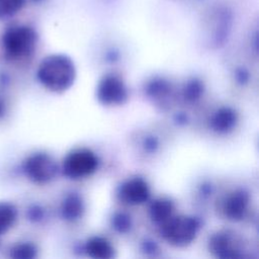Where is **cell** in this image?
Returning a JSON list of instances; mask_svg holds the SVG:
<instances>
[{
	"mask_svg": "<svg viewBox=\"0 0 259 259\" xmlns=\"http://www.w3.org/2000/svg\"><path fill=\"white\" fill-rule=\"evenodd\" d=\"M37 79L53 92H64L69 89L76 78L73 61L66 55L54 54L46 57L38 66Z\"/></svg>",
	"mask_w": 259,
	"mask_h": 259,
	"instance_id": "cell-1",
	"label": "cell"
},
{
	"mask_svg": "<svg viewBox=\"0 0 259 259\" xmlns=\"http://www.w3.org/2000/svg\"><path fill=\"white\" fill-rule=\"evenodd\" d=\"M37 42V33L29 25H13L5 29L1 45L6 58L20 60L30 56Z\"/></svg>",
	"mask_w": 259,
	"mask_h": 259,
	"instance_id": "cell-2",
	"label": "cell"
},
{
	"mask_svg": "<svg viewBox=\"0 0 259 259\" xmlns=\"http://www.w3.org/2000/svg\"><path fill=\"white\" fill-rule=\"evenodd\" d=\"M200 225V221L192 215H172L160 225V232L164 240L170 245L185 247L196 238Z\"/></svg>",
	"mask_w": 259,
	"mask_h": 259,
	"instance_id": "cell-3",
	"label": "cell"
},
{
	"mask_svg": "<svg viewBox=\"0 0 259 259\" xmlns=\"http://www.w3.org/2000/svg\"><path fill=\"white\" fill-rule=\"evenodd\" d=\"M99 160L89 149H77L66 156L63 161V174L71 179H80L93 174L98 168Z\"/></svg>",
	"mask_w": 259,
	"mask_h": 259,
	"instance_id": "cell-4",
	"label": "cell"
},
{
	"mask_svg": "<svg viewBox=\"0 0 259 259\" xmlns=\"http://www.w3.org/2000/svg\"><path fill=\"white\" fill-rule=\"evenodd\" d=\"M23 172L30 181L37 184H45L56 177L58 166L49 154L35 153L25 159Z\"/></svg>",
	"mask_w": 259,
	"mask_h": 259,
	"instance_id": "cell-5",
	"label": "cell"
},
{
	"mask_svg": "<svg viewBox=\"0 0 259 259\" xmlns=\"http://www.w3.org/2000/svg\"><path fill=\"white\" fill-rule=\"evenodd\" d=\"M210 252L223 259H235L244 257V247L241 238L229 230L219 231L209 239Z\"/></svg>",
	"mask_w": 259,
	"mask_h": 259,
	"instance_id": "cell-6",
	"label": "cell"
},
{
	"mask_svg": "<svg viewBox=\"0 0 259 259\" xmlns=\"http://www.w3.org/2000/svg\"><path fill=\"white\" fill-rule=\"evenodd\" d=\"M96 96L98 101L104 105H120L127 100L128 92L118 76L107 74L99 81Z\"/></svg>",
	"mask_w": 259,
	"mask_h": 259,
	"instance_id": "cell-7",
	"label": "cell"
},
{
	"mask_svg": "<svg viewBox=\"0 0 259 259\" xmlns=\"http://www.w3.org/2000/svg\"><path fill=\"white\" fill-rule=\"evenodd\" d=\"M250 195L247 190L238 188L233 190L224 198L222 202V211L224 215L231 221H241L248 209Z\"/></svg>",
	"mask_w": 259,
	"mask_h": 259,
	"instance_id": "cell-8",
	"label": "cell"
},
{
	"mask_svg": "<svg viewBox=\"0 0 259 259\" xmlns=\"http://www.w3.org/2000/svg\"><path fill=\"white\" fill-rule=\"evenodd\" d=\"M118 197L130 205L145 203L150 197V188L146 180L134 177L123 182L118 190Z\"/></svg>",
	"mask_w": 259,
	"mask_h": 259,
	"instance_id": "cell-9",
	"label": "cell"
},
{
	"mask_svg": "<svg viewBox=\"0 0 259 259\" xmlns=\"http://www.w3.org/2000/svg\"><path fill=\"white\" fill-rule=\"evenodd\" d=\"M238 121V114L235 109L229 106L219 108L210 118V127L219 134L231 132Z\"/></svg>",
	"mask_w": 259,
	"mask_h": 259,
	"instance_id": "cell-10",
	"label": "cell"
},
{
	"mask_svg": "<svg viewBox=\"0 0 259 259\" xmlns=\"http://www.w3.org/2000/svg\"><path fill=\"white\" fill-rule=\"evenodd\" d=\"M84 250L88 256L95 259H110L114 256V248L111 243L100 236L89 238Z\"/></svg>",
	"mask_w": 259,
	"mask_h": 259,
	"instance_id": "cell-11",
	"label": "cell"
},
{
	"mask_svg": "<svg viewBox=\"0 0 259 259\" xmlns=\"http://www.w3.org/2000/svg\"><path fill=\"white\" fill-rule=\"evenodd\" d=\"M84 210V201L78 193H69L62 201L61 213L66 221L74 222L79 220L83 215Z\"/></svg>",
	"mask_w": 259,
	"mask_h": 259,
	"instance_id": "cell-12",
	"label": "cell"
},
{
	"mask_svg": "<svg viewBox=\"0 0 259 259\" xmlns=\"http://www.w3.org/2000/svg\"><path fill=\"white\" fill-rule=\"evenodd\" d=\"M174 204L169 198L160 197L152 201L149 207L151 220L156 224H163L173 215Z\"/></svg>",
	"mask_w": 259,
	"mask_h": 259,
	"instance_id": "cell-13",
	"label": "cell"
},
{
	"mask_svg": "<svg viewBox=\"0 0 259 259\" xmlns=\"http://www.w3.org/2000/svg\"><path fill=\"white\" fill-rule=\"evenodd\" d=\"M17 219L16 206L8 201H0V236L14 225Z\"/></svg>",
	"mask_w": 259,
	"mask_h": 259,
	"instance_id": "cell-14",
	"label": "cell"
},
{
	"mask_svg": "<svg viewBox=\"0 0 259 259\" xmlns=\"http://www.w3.org/2000/svg\"><path fill=\"white\" fill-rule=\"evenodd\" d=\"M171 91V85L162 78H155L147 85L146 92L153 99L165 98Z\"/></svg>",
	"mask_w": 259,
	"mask_h": 259,
	"instance_id": "cell-15",
	"label": "cell"
},
{
	"mask_svg": "<svg viewBox=\"0 0 259 259\" xmlns=\"http://www.w3.org/2000/svg\"><path fill=\"white\" fill-rule=\"evenodd\" d=\"M203 91H204L203 83L196 78H192L184 84L182 89V95L186 101L195 102L201 97V95L203 94Z\"/></svg>",
	"mask_w": 259,
	"mask_h": 259,
	"instance_id": "cell-16",
	"label": "cell"
},
{
	"mask_svg": "<svg viewBox=\"0 0 259 259\" xmlns=\"http://www.w3.org/2000/svg\"><path fill=\"white\" fill-rule=\"evenodd\" d=\"M26 0H0V20L16 15L25 5Z\"/></svg>",
	"mask_w": 259,
	"mask_h": 259,
	"instance_id": "cell-17",
	"label": "cell"
},
{
	"mask_svg": "<svg viewBox=\"0 0 259 259\" xmlns=\"http://www.w3.org/2000/svg\"><path fill=\"white\" fill-rule=\"evenodd\" d=\"M37 249L34 244L25 242L15 245L10 252L12 258L15 259H32L36 256Z\"/></svg>",
	"mask_w": 259,
	"mask_h": 259,
	"instance_id": "cell-18",
	"label": "cell"
},
{
	"mask_svg": "<svg viewBox=\"0 0 259 259\" xmlns=\"http://www.w3.org/2000/svg\"><path fill=\"white\" fill-rule=\"evenodd\" d=\"M112 228L120 234L127 233L133 227L132 218L125 212H116L111 219Z\"/></svg>",
	"mask_w": 259,
	"mask_h": 259,
	"instance_id": "cell-19",
	"label": "cell"
},
{
	"mask_svg": "<svg viewBox=\"0 0 259 259\" xmlns=\"http://www.w3.org/2000/svg\"><path fill=\"white\" fill-rule=\"evenodd\" d=\"M27 217L32 222H38L44 218V210L38 205H33L28 209Z\"/></svg>",
	"mask_w": 259,
	"mask_h": 259,
	"instance_id": "cell-20",
	"label": "cell"
},
{
	"mask_svg": "<svg viewBox=\"0 0 259 259\" xmlns=\"http://www.w3.org/2000/svg\"><path fill=\"white\" fill-rule=\"evenodd\" d=\"M143 246H144V251L147 252V253H152L154 254L156 251H158V247L157 245L155 244V242H152V241H145L143 243Z\"/></svg>",
	"mask_w": 259,
	"mask_h": 259,
	"instance_id": "cell-21",
	"label": "cell"
},
{
	"mask_svg": "<svg viewBox=\"0 0 259 259\" xmlns=\"http://www.w3.org/2000/svg\"><path fill=\"white\" fill-rule=\"evenodd\" d=\"M158 146V142L155 138L153 137H150V138H147L146 141H145V148L149 151H154Z\"/></svg>",
	"mask_w": 259,
	"mask_h": 259,
	"instance_id": "cell-22",
	"label": "cell"
},
{
	"mask_svg": "<svg viewBox=\"0 0 259 259\" xmlns=\"http://www.w3.org/2000/svg\"><path fill=\"white\" fill-rule=\"evenodd\" d=\"M248 77H249L248 73H247L245 70H243V69H239V70L236 72V78H237L238 82H240V83H245V82H247Z\"/></svg>",
	"mask_w": 259,
	"mask_h": 259,
	"instance_id": "cell-23",
	"label": "cell"
},
{
	"mask_svg": "<svg viewBox=\"0 0 259 259\" xmlns=\"http://www.w3.org/2000/svg\"><path fill=\"white\" fill-rule=\"evenodd\" d=\"M5 114V103L2 99H0V117Z\"/></svg>",
	"mask_w": 259,
	"mask_h": 259,
	"instance_id": "cell-24",
	"label": "cell"
},
{
	"mask_svg": "<svg viewBox=\"0 0 259 259\" xmlns=\"http://www.w3.org/2000/svg\"><path fill=\"white\" fill-rule=\"evenodd\" d=\"M32 2H34V3H38V2H41L42 0H31Z\"/></svg>",
	"mask_w": 259,
	"mask_h": 259,
	"instance_id": "cell-25",
	"label": "cell"
}]
</instances>
